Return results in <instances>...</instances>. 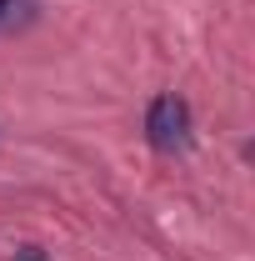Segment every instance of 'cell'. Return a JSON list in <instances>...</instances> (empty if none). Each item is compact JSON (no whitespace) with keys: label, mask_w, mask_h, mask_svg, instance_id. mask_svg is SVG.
<instances>
[{"label":"cell","mask_w":255,"mask_h":261,"mask_svg":"<svg viewBox=\"0 0 255 261\" xmlns=\"http://www.w3.org/2000/svg\"><path fill=\"white\" fill-rule=\"evenodd\" d=\"M145 130H150V146L155 151H180L190 141V111L180 96H155L150 100V116H145Z\"/></svg>","instance_id":"obj_1"},{"label":"cell","mask_w":255,"mask_h":261,"mask_svg":"<svg viewBox=\"0 0 255 261\" xmlns=\"http://www.w3.org/2000/svg\"><path fill=\"white\" fill-rule=\"evenodd\" d=\"M35 20V0H0V35L20 31Z\"/></svg>","instance_id":"obj_2"}]
</instances>
